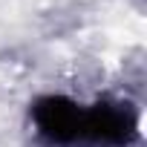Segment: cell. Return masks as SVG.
I'll list each match as a JSON object with an SVG mask.
<instances>
[{
  "mask_svg": "<svg viewBox=\"0 0 147 147\" xmlns=\"http://www.w3.org/2000/svg\"><path fill=\"white\" fill-rule=\"evenodd\" d=\"M138 136V115L130 104L101 101L84 107V127L78 147H127Z\"/></svg>",
  "mask_w": 147,
  "mask_h": 147,
  "instance_id": "obj_1",
  "label": "cell"
},
{
  "mask_svg": "<svg viewBox=\"0 0 147 147\" xmlns=\"http://www.w3.org/2000/svg\"><path fill=\"white\" fill-rule=\"evenodd\" d=\"M35 133L52 147H78L84 127V107L66 95H43L32 104Z\"/></svg>",
  "mask_w": 147,
  "mask_h": 147,
  "instance_id": "obj_2",
  "label": "cell"
}]
</instances>
